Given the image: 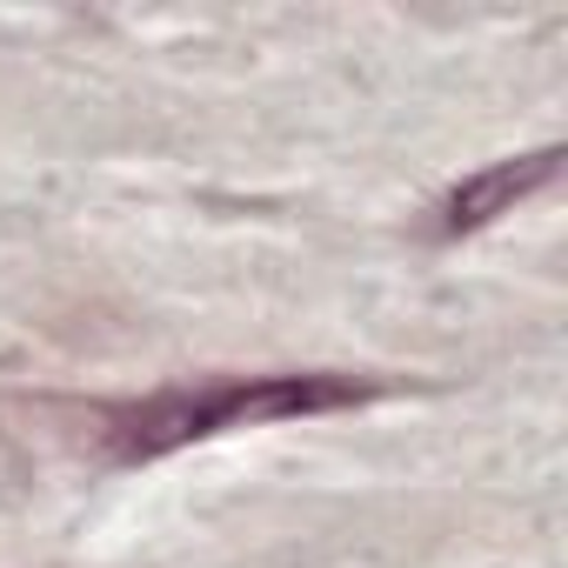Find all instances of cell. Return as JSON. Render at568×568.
I'll return each mask as SVG.
<instances>
[{
  "instance_id": "cell-1",
  "label": "cell",
  "mask_w": 568,
  "mask_h": 568,
  "mask_svg": "<svg viewBox=\"0 0 568 568\" xmlns=\"http://www.w3.org/2000/svg\"><path fill=\"white\" fill-rule=\"evenodd\" d=\"M362 395H368V382H348V375H254V382H214V388H168L154 402L108 408V448L121 462H154V455H174V448L227 435V428L322 415V408H342Z\"/></svg>"
},
{
  "instance_id": "cell-2",
  "label": "cell",
  "mask_w": 568,
  "mask_h": 568,
  "mask_svg": "<svg viewBox=\"0 0 568 568\" xmlns=\"http://www.w3.org/2000/svg\"><path fill=\"white\" fill-rule=\"evenodd\" d=\"M555 148H541V154H521V161H495V168H481V174H468L448 201H442V234H475V227H488L495 214H515V201L521 194H535L541 181H555Z\"/></svg>"
}]
</instances>
